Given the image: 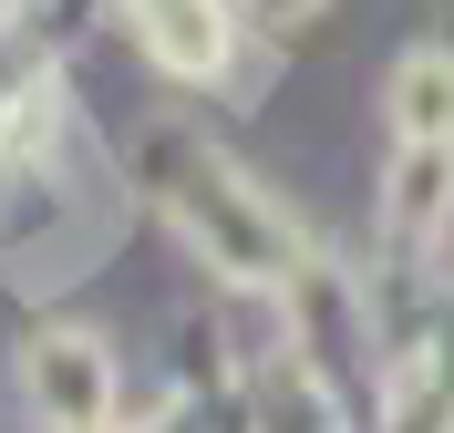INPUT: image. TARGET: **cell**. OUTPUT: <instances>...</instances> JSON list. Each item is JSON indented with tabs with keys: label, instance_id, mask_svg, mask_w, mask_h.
<instances>
[{
	"label": "cell",
	"instance_id": "6da1fadb",
	"mask_svg": "<svg viewBox=\"0 0 454 433\" xmlns=\"http://www.w3.org/2000/svg\"><path fill=\"white\" fill-rule=\"evenodd\" d=\"M135 31H145V52L166 62V73H217L227 62L217 0H135Z\"/></svg>",
	"mask_w": 454,
	"mask_h": 433
},
{
	"label": "cell",
	"instance_id": "7a4b0ae2",
	"mask_svg": "<svg viewBox=\"0 0 454 433\" xmlns=\"http://www.w3.org/2000/svg\"><path fill=\"white\" fill-rule=\"evenodd\" d=\"M393 124H403L413 144H444V135H454V62H444V52H413V62H403Z\"/></svg>",
	"mask_w": 454,
	"mask_h": 433
},
{
	"label": "cell",
	"instance_id": "3957f363",
	"mask_svg": "<svg viewBox=\"0 0 454 433\" xmlns=\"http://www.w3.org/2000/svg\"><path fill=\"white\" fill-rule=\"evenodd\" d=\"M42 392H62V403H73V423H83V413L104 403V361H93L83 341H52V351H42Z\"/></svg>",
	"mask_w": 454,
	"mask_h": 433
},
{
	"label": "cell",
	"instance_id": "277c9868",
	"mask_svg": "<svg viewBox=\"0 0 454 433\" xmlns=\"http://www.w3.org/2000/svg\"><path fill=\"white\" fill-rule=\"evenodd\" d=\"M434 206H444V144H413V155H403V186H393V217L424 228Z\"/></svg>",
	"mask_w": 454,
	"mask_h": 433
},
{
	"label": "cell",
	"instance_id": "5b68a950",
	"mask_svg": "<svg viewBox=\"0 0 454 433\" xmlns=\"http://www.w3.org/2000/svg\"><path fill=\"white\" fill-rule=\"evenodd\" d=\"M258 11H279V21H300V11H310V0H258Z\"/></svg>",
	"mask_w": 454,
	"mask_h": 433
}]
</instances>
